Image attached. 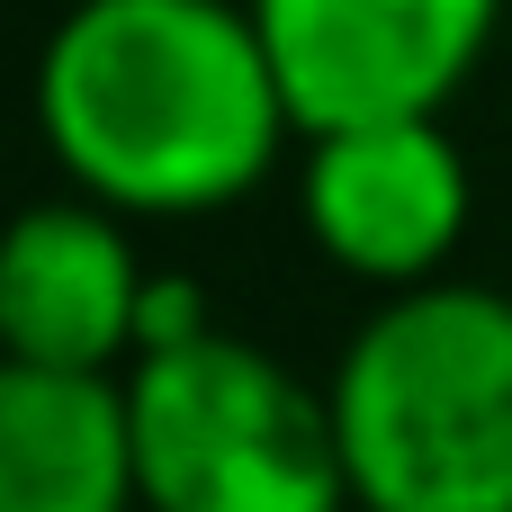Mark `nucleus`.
<instances>
[{"instance_id": "39448f33", "label": "nucleus", "mask_w": 512, "mask_h": 512, "mask_svg": "<svg viewBox=\"0 0 512 512\" xmlns=\"http://www.w3.org/2000/svg\"><path fill=\"white\" fill-rule=\"evenodd\" d=\"M297 216L333 270H351L378 297H405V288L450 279L468 216H477V171L441 117L342 126V135H306Z\"/></svg>"}, {"instance_id": "423d86ee", "label": "nucleus", "mask_w": 512, "mask_h": 512, "mask_svg": "<svg viewBox=\"0 0 512 512\" xmlns=\"http://www.w3.org/2000/svg\"><path fill=\"white\" fill-rule=\"evenodd\" d=\"M144 252L90 198H27L0 225V360L54 378H126L144 315Z\"/></svg>"}, {"instance_id": "0eeeda50", "label": "nucleus", "mask_w": 512, "mask_h": 512, "mask_svg": "<svg viewBox=\"0 0 512 512\" xmlns=\"http://www.w3.org/2000/svg\"><path fill=\"white\" fill-rule=\"evenodd\" d=\"M0 512H135L117 378L0 360Z\"/></svg>"}, {"instance_id": "7ed1b4c3", "label": "nucleus", "mask_w": 512, "mask_h": 512, "mask_svg": "<svg viewBox=\"0 0 512 512\" xmlns=\"http://www.w3.org/2000/svg\"><path fill=\"white\" fill-rule=\"evenodd\" d=\"M117 396L135 512H351L324 387L225 324L144 351Z\"/></svg>"}, {"instance_id": "20e7f679", "label": "nucleus", "mask_w": 512, "mask_h": 512, "mask_svg": "<svg viewBox=\"0 0 512 512\" xmlns=\"http://www.w3.org/2000/svg\"><path fill=\"white\" fill-rule=\"evenodd\" d=\"M297 135L441 117L495 54L504 0H243Z\"/></svg>"}, {"instance_id": "f257e3e1", "label": "nucleus", "mask_w": 512, "mask_h": 512, "mask_svg": "<svg viewBox=\"0 0 512 512\" xmlns=\"http://www.w3.org/2000/svg\"><path fill=\"white\" fill-rule=\"evenodd\" d=\"M36 135L108 216H216L297 117L243 0H72L36 45Z\"/></svg>"}, {"instance_id": "f03ea898", "label": "nucleus", "mask_w": 512, "mask_h": 512, "mask_svg": "<svg viewBox=\"0 0 512 512\" xmlns=\"http://www.w3.org/2000/svg\"><path fill=\"white\" fill-rule=\"evenodd\" d=\"M351 512H512V288L378 297L333 360Z\"/></svg>"}]
</instances>
